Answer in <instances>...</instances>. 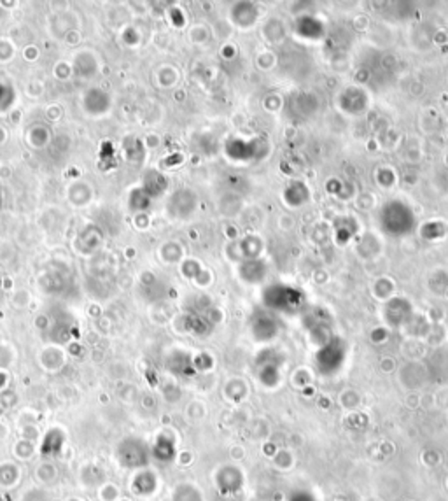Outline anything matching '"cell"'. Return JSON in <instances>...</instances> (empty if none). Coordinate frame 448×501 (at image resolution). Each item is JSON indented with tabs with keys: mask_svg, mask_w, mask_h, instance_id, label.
I'll return each mask as SVG.
<instances>
[{
	"mask_svg": "<svg viewBox=\"0 0 448 501\" xmlns=\"http://www.w3.org/2000/svg\"><path fill=\"white\" fill-rule=\"evenodd\" d=\"M119 459L125 466H144L147 461L146 445L136 440H125L119 447Z\"/></svg>",
	"mask_w": 448,
	"mask_h": 501,
	"instance_id": "6da1fadb",
	"label": "cell"
},
{
	"mask_svg": "<svg viewBox=\"0 0 448 501\" xmlns=\"http://www.w3.org/2000/svg\"><path fill=\"white\" fill-rule=\"evenodd\" d=\"M62 433L56 430L49 431L44 438V444H42V454H56V452H59V448H62Z\"/></svg>",
	"mask_w": 448,
	"mask_h": 501,
	"instance_id": "7a4b0ae2",
	"label": "cell"
}]
</instances>
